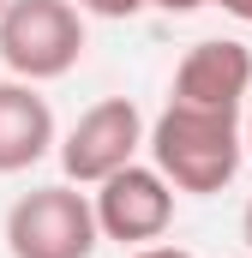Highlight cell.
Masks as SVG:
<instances>
[{
    "mask_svg": "<svg viewBox=\"0 0 252 258\" xmlns=\"http://www.w3.org/2000/svg\"><path fill=\"white\" fill-rule=\"evenodd\" d=\"M240 234H246V246H252V198H246V216H240Z\"/></svg>",
    "mask_w": 252,
    "mask_h": 258,
    "instance_id": "13",
    "label": "cell"
},
{
    "mask_svg": "<svg viewBox=\"0 0 252 258\" xmlns=\"http://www.w3.org/2000/svg\"><path fill=\"white\" fill-rule=\"evenodd\" d=\"M0 60L24 84L66 78L84 60V12L72 0H6V12H0Z\"/></svg>",
    "mask_w": 252,
    "mask_h": 258,
    "instance_id": "2",
    "label": "cell"
},
{
    "mask_svg": "<svg viewBox=\"0 0 252 258\" xmlns=\"http://www.w3.org/2000/svg\"><path fill=\"white\" fill-rule=\"evenodd\" d=\"M150 144V168L174 186V192H222L240 162H246V138H240V114L234 108H186L168 102L156 114V126L144 132Z\"/></svg>",
    "mask_w": 252,
    "mask_h": 258,
    "instance_id": "1",
    "label": "cell"
},
{
    "mask_svg": "<svg viewBox=\"0 0 252 258\" xmlns=\"http://www.w3.org/2000/svg\"><path fill=\"white\" fill-rule=\"evenodd\" d=\"M54 150V108L24 78H0V174H24Z\"/></svg>",
    "mask_w": 252,
    "mask_h": 258,
    "instance_id": "7",
    "label": "cell"
},
{
    "mask_svg": "<svg viewBox=\"0 0 252 258\" xmlns=\"http://www.w3.org/2000/svg\"><path fill=\"white\" fill-rule=\"evenodd\" d=\"M60 144V168L72 186H96V180H108L114 168L126 162H138V150H144V114H138V102L132 96H102V102H90Z\"/></svg>",
    "mask_w": 252,
    "mask_h": 258,
    "instance_id": "4",
    "label": "cell"
},
{
    "mask_svg": "<svg viewBox=\"0 0 252 258\" xmlns=\"http://www.w3.org/2000/svg\"><path fill=\"white\" fill-rule=\"evenodd\" d=\"M0 12H6V0H0Z\"/></svg>",
    "mask_w": 252,
    "mask_h": 258,
    "instance_id": "14",
    "label": "cell"
},
{
    "mask_svg": "<svg viewBox=\"0 0 252 258\" xmlns=\"http://www.w3.org/2000/svg\"><path fill=\"white\" fill-rule=\"evenodd\" d=\"M102 246L90 198L66 186H36L6 210V252L12 258H90Z\"/></svg>",
    "mask_w": 252,
    "mask_h": 258,
    "instance_id": "3",
    "label": "cell"
},
{
    "mask_svg": "<svg viewBox=\"0 0 252 258\" xmlns=\"http://www.w3.org/2000/svg\"><path fill=\"white\" fill-rule=\"evenodd\" d=\"M78 12H90V18H138L150 0H72Z\"/></svg>",
    "mask_w": 252,
    "mask_h": 258,
    "instance_id": "8",
    "label": "cell"
},
{
    "mask_svg": "<svg viewBox=\"0 0 252 258\" xmlns=\"http://www.w3.org/2000/svg\"><path fill=\"white\" fill-rule=\"evenodd\" d=\"M240 138H246V156H252V90H246V114H240Z\"/></svg>",
    "mask_w": 252,
    "mask_h": 258,
    "instance_id": "12",
    "label": "cell"
},
{
    "mask_svg": "<svg viewBox=\"0 0 252 258\" xmlns=\"http://www.w3.org/2000/svg\"><path fill=\"white\" fill-rule=\"evenodd\" d=\"M150 6H162V12H198V6H210V0H150Z\"/></svg>",
    "mask_w": 252,
    "mask_h": 258,
    "instance_id": "11",
    "label": "cell"
},
{
    "mask_svg": "<svg viewBox=\"0 0 252 258\" xmlns=\"http://www.w3.org/2000/svg\"><path fill=\"white\" fill-rule=\"evenodd\" d=\"M132 258H192L186 246H156V240H150V246H132Z\"/></svg>",
    "mask_w": 252,
    "mask_h": 258,
    "instance_id": "9",
    "label": "cell"
},
{
    "mask_svg": "<svg viewBox=\"0 0 252 258\" xmlns=\"http://www.w3.org/2000/svg\"><path fill=\"white\" fill-rule=\"evenodd\" d=\"M90 210H96V234H102V240L150 246V240H162L168 222H174V186H168L156 168L126 162V168H114L108 180H96Z\"/></svg>",
    "mask_w": 252,
    "mask_h": 258,
    "instance_id": "5",
    "label": "cell"
},
{
    "mask_svg": "<svg viewBox=\"0 0 252 258\" xmlns=\"http://www.w3.org/2000/svg\"><path fill=\"white\" fill-rule=\"evenodd\" d=\"M210 6H222L228 18H240V24H252V0H210Z\"/></svg>",
    "mask_w": 252,
    "mask_h": 258,
    "instance_id": "10",
    "label": "cell"
},
{
    "mask_svg": "<svg viewBox=\"0 0 252 258\" xmlns=\"http://www.w3.org/2000/svg\"><path fill=\"white\" fill-rule=\"evenodd\" d=\"M252 90V48L234 36H204L192 42L186 60L174 66V90L168 102H186V108H246Z\"/></svg>",
    "mask_w": 252,
    "mask_h": 258,
    "instance_id": "6",
    "label": "cell"
}]
</instances>
